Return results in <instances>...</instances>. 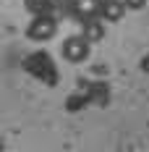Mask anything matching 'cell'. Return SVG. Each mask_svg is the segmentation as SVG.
Here are the masks:
<instances>
[{"label":"cell","instance_id":"cell-1","mask_svg":"<svg viewBox=\"0 0 149 152\" xmlns=\"http://www.w3.org/2000/svg\"><path fill=\"white\" fill-rule=\"evenodd\" d=\"M58 34V18L52 13H37L26 26V37L31 42H47Z\"/></svg>","mask_w":149,"mask_h":152},{"label":"cell","instance_id":"cell-2","mask_svg":"<svg viewBox=\"0 0 149 152\" xmlns=\"http://www.w3.org/2000/svg\"><path fill=\"white\" fill-rule=\"evenodd\" d=\"M89 53H92V42L84 34H71V37H65L63 45H60V55L68 63H84L89 58Z\"/></svg>","mask_w":149,"mask_h":152},{"label":"cell","instance_id":"cell-3","mask_svg":"<svg viewBox=\"0 0 149 152\" xmlns=\"http://www.w3.org/2000/svg\"><path fill=\"white\" fill-rule=\"evenodd\" d=\"M126 11H128V8H126V3H123V0H102V3H100V18H102L105 24H118L120 18H123V16H126Z\"/></svg>","mask_w":149,"mask_h":152},{"label":"cell","instance_id":"cell-4","mask_svg":"<svg viewBox=\"0 0 149 152\" xmlns=\"http://www.w3.org/2000/svg\"><path fill=\"white\" fill-rule=\"evenodd\" d=\"M100 3H102V0H71L68 8H71V13L84 24V21H89V18H94V16L100 13Z\"/></svg>","mask_w":149,"mask_h":152},{"label":"cell","instance_id":"cell-5","mask_svg":"<svg viewBox=\"0 0 149 152\" xmlns=\"http://www.w3.org/2000/svg\"><path fill=\"white\" fill-rule=\"evenodd\" d=\"M81 34H84L89 42H100V39L105 37V21L100 18V16H94V18H89V21H84Z\"/></svg>","mask_w":149,"mask_h":152},{"label":"cell","instance_id":"cell-6","mask_svg":"<svg viewBox=\"0 0 149 152\" xmlns=\"http://www.w3.org/2000/svg\"><path fill=\"white\" fill-rule=\"evenodd\" d=\"M123 3H126L128 11H141V8L147 5V0H123Z\"/></svg>","mask_w":149,"mask_h":152},{"label":"cell","instance_id":"cell-7","mask_svg":"<svg viewBox=\"0 0 149 152\" xmlns=\"http://www.w3.org/2000/svg\"><path fill=\"white\" fill-rule=\"evenodd\" d=\"M0 152H3V139H0Z\"/></svg>","mask_w":149,"mask_h":152}]
</instances>
